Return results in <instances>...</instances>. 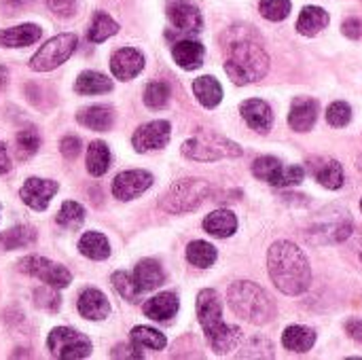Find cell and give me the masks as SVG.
Listing matches in <instances>:
<instances>
[{
	"instance_id": "obj_2",
	"label": "cell",
	"mask_w": 362,
	"mask_h": 360,
	"mask_svg": "<svg viewBox=\"0 0 362 360\" xmlns=\"http://www.w3.org/2000/svg\"><path fill=\"white\" fill-rule=\"evenodd\" d=\"M197 318L210 342V348L223 356L235 350L242 342V331L223 320V301L214 289H204L197 295Z\"/></svg>"
},
{
	"instance_id": "obj_51",
	"label": "cell",
	"mask_w": 362,
	"mask_h": 360,
	"mask_svg": "<svg viewBox=\"0 0 362 360\" xmlns=\"http://www.w3.org/2000/svg\"><path fill=\"white\" fill-rule=\"evenodd\" d=\"M30 0H4V4L6 6H11V8H21V6H25Z\"/></svg>"
},
{
	"instance_id": "obj_48",
	"label": "cell",
	"mask_w": 362,
	"mask_h": 360,
	"mask_svg": "<svg viewBox=\"0 0 362 360\" xmlns=\"http://www.w3.org/2000/svg\"><path fill=\"white\" fill-rule=\"evenodd\" d=\"M341 32H344L348 38H352V40H358V38L362 36L361 19H356V17H350V19H346V21H344V25H341Z\"/></svg>"
},
{
	"instance_id": "obj_15",
	"label": "cell",
	"mask_w": 362,
	"mask_h": 360,
	"mask_svg": "<svg viewBox=\"0 0 362 360\" xmlns=\"http://www.w3.org/2000/svg\"><path fill=\"white\" fill-rule=\"evenodd\" d=\"M144 68V55L134 47L119 49L110 59V70L119 81H132Z\"/></svg>"
},
{
	"instance_id": "obj_45",
	"label": "cell",
	"mask_w": 362,
	"mask_h": 360,
	"mask_svg": "<svg viewBox=\"0 0 362 360\" xmlns=\"http://www.w3.org/2000/svg\"><path fill=\"white\" fill-rule=\"evenodd\" d=\"M81 149H83V144L76 136H66L59 142V151L66 159H76L81 155Z\"/></svg>"
},
{
	"instance_id": "obj_7",
	"label": "cell",
	"mask_w": 362,
	"mask_h": 360,
	"mask_svg": "<svg viewBox=\"0 0 362 360\" xmlns=\"http://www.w3.org/2000/svg\"><path fill=\"white\" fill-rule=\"evenodd\" d=\"M242 146L233 140L214 134V132H199L191 140L182 144V155L193 161H218V159H233L242 157Z\"/></svg>"
},
{
	"instance_id": "obj_17",
	"label": "cell",
	"mask_w": 362,
	"mask_h": 360,
	"mask_svg": "<svg viewBox=\"0 0 362 360\" xmlns=\"http://www.w3.org/2000/svg\"><path fill=\"white\" fill-rule=\"evenodd\" d=\"M242 117L246 119V123L259 132V134H269L272 125H274V112H272V106L265 102V100H246L242 104Z\"/></svg>"
},
{
	"instance_id": "obj_42",
	"label": "cell",
	"mask_w": 362,
	"mask_h": 360,
	"mask_svg": "<svg viewBox=\"0 0 362 360\" xmlns=\"http://www.w3.org/2000/svg\"><path fill=\"white\" fill-rule=\"evenodd\" d=\"M327 121L333 127H346L352 121V108L346 102H333L327 110Z\"/></svg>"
},
{
	"instance_id": "obj_55",
	"label": "cell",
	"mask_w": 362,
	"mask_h": 360,
	"mask_svg": "<svg viewBox=\"0 0 362 360\" xmlns=\"http://www.w3.org/2000/svg\"><path fill=\"white\" fill-rule=\"evenodd\" d=\"M361 210H362V199H361Z\"/></svg>"
},
{
	"instance_id": "obj_35",
	"label": "cell",
	"mask_w": 362,
	"mask_h": 360,
	"mask_svg": "<svg viewBox=\"0 0 362 360\" xmlns=\"http://www.w3.org/2000/svg\"><path fill=\"white\" fill-rule=\"evenodd\" d=\"M36 240V231L30 227H13L6 229L4 233H0V248L2 250H17V248H25Z\"/></svg>"
},
{
	"instance_id": "obj_18",
	"label": "cell",
	"mask_w": 362,
	"mask_h": 360,
	"mask_svg": "<svg viewBox=\"0 0 362 360\" xmlns=\"http://www.w3.org/2000/svg\"><path fill=\"white\" fill-rule=\"evenodd\" d=\"M318 119V102L312 98H295L291 112H288V125L295 132H310Z\"/></svg>"
},
{
	"instance_id": "obj_44",
	"label": "cell",
	"mask_w": 362,
	"mask_h": 360,
	"mask_svg": "<svg viewBox=\"0 0 362 360\" xmlns=\"http://www.w3.org/2000/svg\"><path fill=\"white\" fill-rule=\"evenodd\" d=\"M49 289H51V286L38 289V291L34 293V295H36V306L42 308V310H49V312H55V310L59 308V295L51 293Z\"/></svg>"
},
{
	"instance_id": "obj_40",
	"label": "cell",
	"mask_w": 362,
	"mask_h": 360,
	"mask_svg": "<svg viewBox=\"0 0 362 360\" xmlns=\"http://www.w3.org/2000/svg\"><path fill=\"white\" fill-rule=\"evenodd\" d=\"M170 102V87L165 83H148L144 89V104L148 108H163Z\"/></svg>"
},
{
	"instance_id": "obj_30",
	"label": "cell",
	"mask_w": 362,
	"mask_h": 360,
	"mask_svg": "<svg viewBox=\"0 0 362 360\" xmlns=\"http://www.w3.org/2000/svg\"><path fill=\"white\" fill-rule=\"evenodd\" d=\"M193 93L199 100L202 106L206 108H214L221 104L223 100V87L214 76H199L193 81Z\"/></svg>"
},
{
	"instance_id": "obj_10",
	"label": "cell",
	"mask_w": 362,
	"mask_h": 360,
	"mask_svg": "<svg viewBox=\"0 0 362 360\" xmlns=\"http://www.w3.org/2000/svg\"><path fill=\"white\" fill-rule=\"evenodd\" d=\"M252 174L259 180H265L274 187H295V185H301L305 178V170L301 166L284 168L282 161L272 155L257 157L252 163Z\"/></svg>"
},
{
	"instance_id": "obj_50",
	"label": "cell",
	"mask_w": 362,
	"mask_h": 360,
	"mask_svg": "<svg viewBox=\"0 0 362 360\" xmlns=\"http://www.w3.org/2000/svg\"><path fill=\"white\" fill-rule=\"evenodd\" d=\"M8 170H11V159H8L6 146L0 142V174H6Z\"/></svg>"
},
{
	"instance_id": "obj_9",
	"label": "cell",
	"mask_w": 362,
	"mask_h": 360,
	"mask_svg": "<svg viewBox=\"0 0 362 360\" xmlns=\"http://www.w3.org/2000/svg\"><path fill=\"white\" fill-rule=\"evenodd\" d=\"M47 348L55 359L59 360H81L91 354V342L83 333L68 329V327L53 329L49 333Z\"/></svg>"
},
{
	"instance_id": "obj_39",
	"label": "cell",
	"mask_w": 362,
	"mask_h": 360,
	"mask_svg": "<svg viewBox=\"0 0 362 360\" xmlns=\"http://www.w3.org/2000/svg\"><path fill=\"white\" fill-rule=\"evenodd\" d=\"M259 11L269 21H284L291 15V0H261Z\"/></svg>"
},
{
	"instance_id": "obj_20",
	"label": "cell",
	"mask_w": 362,
	"mask_h": 360,
	"mask_svg": "<svg viewBox=\"0 0 362 360\" xmlns=\"http://www.w3.org/2000/svg\"><path fill=\"white\" fill-rule=\"evenodd\" d=\"M180 308V301H178V295L176 293H159L157 297L148 299L144 303V314L151 318V320H157V323H168L176 316Z\"/></svg>"
},
{
	"instance_id": "obj_3",
	"label": "cell",
	"mask_w": 362,
	"mask_h": 360,
	"mask_svg": "<svg viewBox=\"0 0 362 360\" xmlns=\"http://www.w3.org/2000/svg\"><path fill=\"white\" fill-rule=\"evenodd\" d=\"M269 70V57L259 40L255 38H235L227 47L225 72L235 85H250L261 81Z\"/></svg>"
},
{
	"instance_id": "obj_25",
	"label": "cell",
	"mask_w": 362,
	"mask_h": 360,
	"mask_svg": "<svg viewBox=\"0 0 362 360\" xmlns=\"http://www.w3.org/2000/svg\"><path fill=\"white\" fill-rule=\"evenodd\" d=\"M134 278L140 284V289L146 291H155L165 282V272L163 267L155 261V259H144L136 265L134 269Z\"/></svg>"
},
{
	"instance_id": "obj_32",
	"label": "cell",
	"mask_w": 362,
	"mask_h": 360,
	"mask_svg": "<svg viewBox=\"0 0 362 360\" xmlns=\"http://www.w3.org/2000/svg\"><path fill=\"white\" fill-rule=\"evenodd\" d=\"M87 170L91 176H104L108 166H110V151L106 146V142H91L87 149Z\"/></svg>"
},
{
	"instance_id": "obj_8",
	"label": "cell",
	"mask_w": 362,
	"mask_h": 360,
	"mask_svg": "<svg viewBox=\"0 0 362 360\" xmlns=\"http://www.w3.org/2000/svg\"><path fill=\"white\" fill-rule=\"evenodd\" d=\"M78 38L76 34H57L51 40H47L30 59V68L36 72H49L62 66L76 49Z\"/></svg>"
},
{
	"instance_id": "obj_4",
	"label": "cell",
	"mask_w": 362,
	"mask_h": 360,
	"mask_svg": "<svg viewBox=\"0 0 362 360\" xmlns=\"http://www.w3.org/2000/svg\"><path fill=\"white\" fill-rule=\"evenodd\" d=\"M227 303L233 314L250 325H267L276 316L272 295L255 282H233L227 291Z\"/></svg>"
},
{
	"instance_id": "obj_22",
	"label": "cell",
	"mask_w": 362,
	"mask_h": 360,
	"mask_svg": "<svg viewBox=\"0 0 362 360\" xmlns=\"http://www.w3.org/2000/svg\"><path fill=\"white\" fill-rule=\"evenodd\" d=\"M204 45H199L197 40H178L172 47V57L174 62L185 68V70H195L204 64Z\"/></svg>"
},
{
	"instance_id": "obj_46",
	"label": "cell",
	"mask_w": 362,
	"mask_h": 360,
	"mask_svg": "<svg viewBox=\"0 0 362 360\" xmlns=\"http://www.w3.org/2000/svg\"><path fill=\"white\" fill-rule=\"evenodd\" d=\"M47 4L59 17H70L74 13V8H76L74 0H47Z\"/></svg>"
},
{
	"instance_id": "obj_52",
	"label": "cell",
	"mask_w": 362,
	"mask_h": 360,
	"mask_svg": "<svg viewBox=\"0 0 362 360\" xmlns=\"http://www.w3.org/2000/svg\"><path fill=\"white\" fill-rule=\"evenodd\" d=\"M4 81H6V70H4V68L0 66V85H2Z\"/></svg>"
},
{
	"instance_id": "obj_34",
	"label": "cell",
	"mask_w": 362,
	"mask_h": 360,
	"mask_svg": "<svg viewBox=\"0 0 362 360\" xmlns=\"http://www.w3.org/2000/svg\"><path fill=\"white\" fill-rule=\"evenodd\" d=\"M119 32V23L108 15V13H95L93 21L89 25V40L91 42H104L110 36H115Z\"/></svg>"
},
{
	"instance_id": "obj_26",
	"label": "cell",
	"mask_w": 362,
	"mask_h": 360,
	"mask_svg": "<svg viewBox=\"0 0 362 360\" xmlns=\"http://www.w3.org/2000/svg\"><path fill=\"white\" fill-rule=\"evenodd\" d=\"M314 344H316V333L303 325H293L282 335V346L291 352H299V354L310 352Z\"/></svg>"
},
{
	"instance_id": "obj_36",
	"label": "cell",
	"mask_w": 362,
	"mask_h": 360,
	"mask_svg": "<svg viewBox=\"0 0 362 360\" xmlns=\"http://www.w3.org/2000/svg\"><path fill=\"white\" fill-rule=\"evenodd\" d=\"M112 286H115L117 293H119L125 301H129V303H138V301H140V295L144 293V291L140 289V284L136 282L134 274H127V272H117V274H112Z\"/></svg>"
},
{
	"instance_id": "obj_23",
	"label": "cell",
	"mask_w": 362,
	"mask_h": 360,
	"mask_svg": "<svg viewBox=\"0 0 362 360\" xmlns=\"http://www.w3.org/2000/svg\"><path fill=\"white\" fill-rule=\"evenodd\" d=\"M76 121L91 132H108L115 123V110L104 104L89 106L76 115Z\"/></svg>"
},
{
	"instance_id": "obj_13",
	"label": "cell",
	"mask_w": 362,
	"mask_h": 360,
	"mask_svg": "<svg viewBox=\"0 0 362 360\" xmlns=\"http://www.w3.org/2000/svg\"><path fill=\"white\" fill-rule=\"evenodd\" d=\"M153 185V176L146 170H127L112 180V195L121 202L136 199Z\"/></svg>"
},
{
	"instance_id": "obj_12",
	"label": "cell",
	"mask_w": 362,
	"mask_h": 360,
	"mask_svg": "<svg viewBox=\"0 0 362 360\" xmlns=\"http://www.w3.org/2000/svg\"><path fill=\"white\" fill-rule=\"evenodd\" d=\"M170 136H172V127L168 121H151L134 132L132 144L138 153L159 151L170 142Z\"/></svg>"
},
{
	"instance_id": "obj_5",
	"label": "cell",
	"mask_w": 362,
	"mask_h": 360,
	"mask_svg": "<svg viewBox=\"0 0 362 360\" xmlns=\"http://www.w3.org/2000/svg\"><path fill=\"white\" fill-rule=\"evenodd\" d=\"M352 233V216L346 208L329 206L322 210L305 231L308 242L312 244H339Z\"/></svg>"
},
{
	"instance_id": "obj_21",
	"label": "cell",
	"mask_w": 362,
	"mask_h": 360,
	"mask_svg": "<svg viewBox=\"0 0 362 360\" xmlns=\"http://www.w3.org/2000/svg\"><path fill=\"white\" fill-rule=\"evenodd\" d=\"M40 36H42V30L36 23H21L15 28L0 30V45L8 47V49L28 47V45H34Z\"/></svg>"
},
{
	"instance_id": "obj_49",
	"label": "cell",
	"mask_w": 362,
	"mask_h": 360,
	"mask_svg": "<svg viewBox=\"0 0 362 360\" xmlns=\"http://www.w3.org/2000/svg\"><path fill=\"white\" fill-rule=\"evenodd\" d=\"M346 333L354 339V342H358L362 344V320H348L346 323Z\"/></svg>"
},
{
	"instance_id": "obj_1",
	"label": "cell",
	"mask_w": 362,
	"mask_h": 360,
	"mask_svg": "<svg viewBox=\"0 0 362 360\" xmlns=\"http://www.w3.org/2000/svg\"><path fill=\"white\" fill-rule=\"evenodd\" d=\"M267 269L272 282L284 295H303L312 284V267L308 257L288 240H278L272 244L267 255Z\"/></svg>"
},
{
	"instance_id": "obj_53",
	"label": "cell",
	"mask_w": 362,
	"mask_h": 360,
	"mask_svg": "<svg viewBox=\"0 0 362 360\" xmlns=\"http://www.w3.org/2000/svg\"><path fill=\"white\" fill-rule=\"evenodd\" d=\"M356 166H358V170H361V174H362V155L358 157V163H356Z\"/></svg>"
},
{
	"instance_id": "obj_16",
	"label": "cell",
	"mask_w": 362,
	"mask_h": 360,
	"mask_svg": "<svg viewBox=\"0 0 362 360\" xmlns=\"http://www.w3.org/2000/svg\"><path fill=\"white\" fill-rule=\"evenodd\" d=\"M168 17H170L172 25L178 32H182V34H197V32H202V25H204L202 13L191 2H174V4H170Z\"/></svg>"
},
{
	"instance_id": "obj_14",
	"label": "cell",
	"mask_w": 362,
	"mask_h": 360,
	"mask_svg": "<svg viewBox=\"0 0 362 360\" xmlns=\"http://www.w3.org/2000/svg\"><path fill=\"white\" fill-rule=\"evenodd\" d=\"M57 193V182L55 180H47V178H28L19 191V197L21 202L36 210V212H42L47 210V206L51 204V199L55 197Z\"/></svg>"
},
{
	"instance_id": "obj_41",
	"label": "cell",
	"mask_w": 362,
	"mask_h": 360,
	"mask_svg": "<svg viewBox=\"0 0 362 360\" xmlns=\"http://www.w3.org/2000/svg\"><path fill=\"white\" fill-rule=\"evenodd\" d=\"M38 146H40V138L34 129H23L17 134V151L21 159L32 157L38 151Z\"/></svg>"
},
{
	"instance_id": "obj_33",
	"label": "cell",
	"mask_w": 362,
	"mask_h": 360,
	"mask_svg": "<svg viewBox=\"0 0 362 360\" xmlns=\"http://www.w3.org/2000/svg\"><path fill=\"white\" fill-rule=\"evenodd\" d=\"M216 248L210 244V242H204V240H195L187 246V259L191 265L199 267V269H208L214 265L216 261Z\"/></svg>"
},
{
	"instance_id": "obj_6",
	"label": "cell",
	"mask_w": 362,
	"mask_h": 360,
	"mask_svg": "<svg viewBox=\"0 0 362 360\" xmlns=\"http://www.w3.org/2000/svg\"><path fill=\"white\" fill-rule=\"evenodd\" d=\"M212 195V187L202 178H182L170 187V191L161 199V210L170 214H185L197 210Z\"/></svg>"
},
{
	"instance_id": "obj_37",
	"label": "cell",
	"mask_w": 362,
	"mask_h": 360,
	"mask_svg": "<svg viewBox=\"0 0 362 360\" xmlns=\"http://www.w3.org/2000/svg\"><path fill=\"white\" fill-rule=\"evenodd\" d=\"M132 342L138 344L140 348H148V350H163L168 339L163 333H159L157 329L151 327H136L132 329Z\"/></svg>"
},
{
	"instance_id": "obj_54",
	"label": "cell",
	"mask_w": 362,
	"mask_h": 360,
	"mask_svg": "<svg viewBox=\"0 0 362 360\" xmlns=\"http://www.w3.org/2000/svg\"><path fill=\"white\" fill-rule=\"evenodd\" d=\"M358 255H361V261H362V240L358 242Z\"/></svg>"
},
{
	"instance_id": "obj_47",
	"label": "cell",
	"mask_w": 362,
	"mask_h": 360,
	"mask_svg": "<svg viewBox=\"0 0 362 360\" xmlns=\"http://www.w3.org/2000/svg\"><path fill=\"white\" fill-rule=\"evenodd\" d=\"M112 356L115 359H142L144 354L138 350V344H121L112 350Z\"/></svg>"
},
{
	"instance_id": "obj_19",
	"label": "cell",
	"mask_w": 362,
	"mask_h": 360,
	"mask_svg": "<svg viewBox=\"0 0 362 360\" xmlns=\"http://www.w3.org/2000/svg\"><path fill=\"white\" fill-rule=\"evenodd\" d=\"M76 308H78L81 316L87 318V320H104V318H108V314H110V303H108V299L104 297V293H100V291H95V289L83 291L81 297H78Z\"/></svg>"
},
{
	"instance_id": "obj_43",
	"label": "cell",
	"mask_w": 362,
	"mask_h": 360,
	"mask_svg": "<svg viewBox=\"0 0 362 360\" xmlns=\"http://www.w3.org/2000/svg\"><path fill=\"white\" fill-rule=\"evenodd\" d=\"M272 350L274 348H272V344L267 339L257 337V339H252V342H248L244 346V350L240 352V359H272L274 356Z\"/></svg>"
},
{
	"instance_id": "obj_29",
	"label": "cell",
	"mask_w": 362,
	"mask_h": 360,
	"mask_svg": "<svg viewBox=\"0 0 362 360\" xmlns=\"http://www.w3.org/2000/svg\"><path fill=\"white\" fill-rule=\"evenodd\" d=\"M74 89L83 95H98V93H108L112 89V79H108L102 72L95 70H85L78 74Z\"/></svg>"
},
{
	"instance_id": "obj_28",
	"label": "cell",
	"mask_w": 362,
	"mask_h": 360,
	"mask_svg": "<svg viewBox=\"0 0 362 360\" xmlns=\"http://www.w3.org/2000/svg\"><path fill=\"white\" fill-rule=\"evenodd\" d=\"M204 229L214 238H229L238 229V219L229 210H216L204 219Z\"/></svg>"
},
{
	"instance_id": "obj_24",
	"label": "cell",
	"mask_w": 362,
	"mask_h": 360,
	"mask_svg": "<svg viewBox=\"0 0 362 360\" xmlns=\"http://www.w3.org/2000/svg\"><path fill=\"white\" fill-rule=\"evenodd\" d=\"M310 168L314 170V176L316 180L331 189V191H337L344 187V168L337 159H322L320 163H310Z\"/></svg>"
},
{
	"instance_id": "obj_27",
	"label": "cell",
	"mask_w": 362,
	"mask_h": 360,
	"mask_svg": "<svg viewBox=\"0 0 362 360\" xmlns=\"http://www.w3.org/2000/svg\"><path fill=\"white\" fill-rule=\"evenodd\" d=\"M329 25V13L320 6H305L297 19V32L303 36H316Z\"/></svg>"
},
{
	"instance_id": "obj_11",
	"label": "cell",
	"mask_w": 362,
	"mask_h": 360,
	"mask_svg": "<svg viewBox=\"0 0 362 360\" xmlns=\"http://www.w3.org/2000/svg\"><path fill=\"white\" fill-rule=\"evenodd\" d=\"M17 267H19V272L38 278L40 282H45L51 289H66L72 282V274L66 267H62L49 259H42V257H25L17 263Z\"/></svg>"
},
{
	"instance_id": "obj_31",
	"label": "cell",
	"mask_w": 362,
	"mask_h": 360,
	"mask_svg": "<svg viewBox=\"0 0 362 360\" xmlns=\"http://www.w3.org/2000/svg\"><path fill=\"white\" fill-rule=\"evenodd\" d=\"M78 250L93 261H104L110 255V244H108L106 236H102L98 231H87L78 240Z\"/></svg>"
},
{
	"instance_id": "obj_38",
	"label": "cell",
	"mask_w": 362,
	"mask_h": 360,
	"mask_svg": "<svg viewBox=\"0 0 362 360\" xmlns=\"http://www.w3.org/2000/svg\"><path fill=\"white\" fill-rule=\"evenodd\" d=\"M55 221L62 227L78 229L83 225V221H85V210L76 202H64L62 208H59V212H57V216H55Z\"/></svg>"
}]
</instances>
